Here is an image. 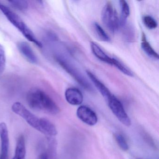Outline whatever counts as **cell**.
<instances>
[{"mask_svg":"<svg viewBox=\"0 0 159 159\" xmlns=\"http://www.w3.org/2000/svg\"><path fill=\"white\" fill-rule=\"evenodd\" d=\"M27 102L32 109L43 111L52 115H56L60 109L52 99L39 88L30 89L26 97Z\"/></svg>","mask_w":159,"mask_h":159,"instance_id":"obj_1","label":"cell"},{"mask_svg":"<svg viewBox=\"0 0 159 159\" xmlns=\"http://www.w3.org/2000/svg\"><path fill=\"white\" fill-rule=\"evenodd\" d=\"M0 11H2L8 20L22 33L26 39L29 41L35 43L39 47H42V43L37 39L34 33L29 28L18 15L1 2Z\"/></svg>","mask_w":159,"mask_h":159,"instance_id":"obj_2","label":"cell"},{"mask_svg":"<svg viewBox=\"0 0 159 159\" xmlns=\"http://www.w3.org/2000/svg\"><path fill=\"white\" fill-rule=\"evenodd\" d=\"M56 59L58 64L68 74L72 76L84 88L88 91L93 90V87L88 82L87 80L76 68V67L72 65V63H70L62 56H57Z\"/></svg>","mask_w":159,"mask_h":159,"instance_id":"obj_3","label":"cell"},{"mask_svg":"<svg viewBox=\"0 0 159 159\" xmlns=\"http://www.w3.org/2000/svg\"><path fill=\"white\" fill-rule=\"evenodd\" d=\"M101 20L104 25L110 32L115 33L119 28L120 21L118 14L111 2H107L101 12Z\"/></svg>","mask_w":159,"mask_h":159,"instance_id":"obj_4","label":"cell"},{"mask_svg":"<svg viewBox=\"0 0 159 159\" xmlns=\"http://www.w3.org/2000/svg\"><path fill=\"white\" fill-rule=\"evenodd\" d=\"M12 110L16 114L24 119L33 128L40 131V119L28 110L20 102H16L13 104Z\"/></svg>","mask_w":159,"mask_h":159,"instance_id":"obj_5","label":"cell"},{"mask_svg":"<svg viewBox=\"0 0 159 159\" xmlns=\"http://www.w3.org/2000/svg\"><path fill=\"white\" fill-rule=\"evenodd\" d=\"M109 107L116 118L125 126H129L131 125V120L125 110L120 101L112 95L107 101Z\"/></svg>","mask_w":159,"mask_h":159,"instance_id":"obj_6","label":"cell"},{"mask_svg":"<svg viewBox=\"0 0 159 159\" xmlns=\"http://www.w3.org/2000/svg\"><path fill=\"white\" fill-rule=\"evenodd\" d=\"M78 118L84 123L90 126L95 125L98 122V117L95 112L89 107L81 106L77 111Z\"/></svg>","mask_w":159,"mask_h":159,"instance_id":"obj_7","label":"cell"},{"mask_svg":"<svg viewBox=\"0 0 159 159\" xmlns=\"http://www.w3.org/2000/svg\"><path fill=\"white\" fill-rule=\"evenodd\" d=\"M1 151L0 159H8L9 148V132L7 125L4 122L0 123Z\"/></svg>","mask_w":159,"mask_h":159,"instance_id":"obj_8","label":"cell"},{"mask_svg":"<svg viewBox=\"0 0 159 159\" xmlns=\"http://www.w3.org/2000/svg\"><path fill=\"white\" fill-rule=\"evenodd\" d=\"M17 47L21 53L26 59L32 64H36L38 62V58L31 46L26 42H18Z\"/></svg>","mask_w":159,"mask_h":159,"instance_id":"obj_9","label":"cell"},{"mask_svg":"<svg viewBox=\"0 0 159 159\" xmlns=\"http://www.w3.org/2000/svg\"><path fill=\"white\" fill-rule=\"evenodd\" d=\"M66 100L69 104L74 106L80 105L83 101V96L81 92L75 88H69L65 92Z\"/></svg>","mask_w":159,"mask_h":159,"instance_id":"obj_10","label":"cell"},{"mask_svg":"<svg viewBox=\"0 0 159 159\" xmlns=\"http://www.w3.org/2000/svg\"><path fill=\"white\" fill-rule=\"evenodd\" d=\"M86 73L91 80L93 82V84L100 92L106 101H107L112 95L110 91L93 73L89 71H86Z\"/></svg>","mask_w":159,"mask_h":159,"instance_id":"obj_11","label":"cell"},{"mask_svg":"<svg viewBox=\"0 0 159 159\" xmlns=\"http://www.w3.org/2000/svg\"><path fill=\"white\" fill-rule=\"evenodd\" d=\"M40 132L49 136H55L57 134L54 125L45 118L40 119Z\"/></svg>","mask_w":159,"mask_h":159,"instance_id":"obj_12","label":"cell"},{"mask_svg":"<svg viewBox=\"0 0 159 159\" xmlns=\"http://www.w3.org/2000/svg\"><path fill=\"white\" fill-rule=\"evenodd\" d=\"M26 154L25 140L24 136L21 135L17 139L15 152L12 159H25Z\"/></svg>","mask_w":159,"mask_h":159,"instance_id":"obj_13","label":"cell"},{"mask_svg":"<svg viewBox=\"0 0 159 159\" xmlns=\"http://www.w3.org/2000/svg\"><path fill=\"white\" fill-rule=\"evenodd\" d=\"M90 45L93 53L98 59L112 66V58L110 57L107 54L105 53L98 44L94 42H92Z\"/></svg>","mask_w":159,"mask_h":159,"instance_id":"obj_14","label":"cell"},{"mask_svg":"<svg viewBox=\"0 0 159 159\" xmlns=\"http://www.w3.org/2000/svg\"><path fill=\"white\" fill-rule=\"evenodd\" d=\"M141 46L144 52L151 58L159 59V55L153 50L149 43L147 41L146 36L143 33L141 39Z\"/></svg>","mask_w":159,"mask_h":159,"instance_id":"obj_15","label":"cell"},{"mask_svg":"<svg viewBox=\"0 0 159 159\" xmlns=\"http://www.w3.org/2000/svg\"><path fill=\"white\" fill-rule=\"evenodd\" d=\"M120 5L121 11L120 24V25L124 26L130 15V8L127 2L124 0L120 1Z\"/></svg>","mask_w":159,"mask_h":159,"instance_id":"obj_16","label":"cell"},{"mask_svg":"<svg viewBox=\"0 0 159 159\" xmlns=\"http://www.w3.org/2000/svg\"><path fill=\"white\" fill-rule=\"evenodd\" d=\"M112 66H115L120 71H121L125 75L133 77V73H132V71L128 69L120 61L114 57H112Z\"/></svg>","mask_w":159,"mask_h":159,"instance_id":"obj_17","label":"cell"},{"mask_svg":"<svg viewBox=\"0 0 159 159\" xmlns=\"http://www.w3.org/2000/svg\"><path fill=\"white\" fill-rule=\"evenodd\" d=\"M94 29L95 30L96 32L97 35H98V38L100 39L101 40L104 42L110 41L111 40L109 37L108 36L107 34L104 31L103 28L98 23H94Z\"/></svg>","mask_w":159,"mask_h":159,"instance_id":"obj_18","label":"cell"},{"mask_svg":"<svg viewBox=\"0 0 159 159\" xmlns=\"http://www.w3.org/2000/svg\"><path fill=\"white\" fill-rule=\"evenodd\" d=\"M115 140L118 146L124 151H126L129 149V146L124 137L120 133H116L114 134Z\"/></svg>","mask_w":159,"mask_h":159,"instance_id":"obj_19","label":"cell"},{"mask_svg":"<svg viewBox=\"0 0 159 159\" xmlns=\"http://www.w3.org/2000/svg\"><path fill=\"white\" fill-rule=\"evenodd\" d=\"M142 20L145 26L148 29H154L157 28L158 25L156 20L150 16L147 15L143 16Z\"/></svg>","mask_w":159,"mask_h":159,"instance_id":"obj_20","label":"cell"},{"mask_svg":"<svg viewBox=\"0 0 159 159\" xmlns=\"http://www.w3.org/2000/svg\"><path fill=\"white\" fill-rule=\"evenodd\" d=\"M9 2L12 7L20 11H24L28 8V2L26 1H10Z\"/></svg>","mask_w":159,"mask_h":159,"instance_id":"obj_21","label":"cell"},{"mask_svg":"<svg viewBox=\"0 0 159 159\" xmlns=\"http://www.w3.org/2000/svg\"><path fill=\"white\" fill-rule=\"evenodd\" d=\"M6 58L5 50L2 44H0V75H1L5 68Z\"/></svg>","mask_w":159,"mask_h":159,"instance_id":"obj_22","label":"cell"},{"mask_svg":"<svg viewBox=\"0 0 159 159\" xmlns=\"http://www.w3.org/2000/svg\"><path fill=\"white\" fill-rule=\"evenodd\" d=\"M38 159H49L48 154L45 152H43L39 156Z\"/></svg>","mask_w":159,"mask_h":159,"instance_id":"obj_23","label":"cell"},{"mask_svg":"<svg viewBox=\"0 0 159 159\" xmlns=\"http://www.w3.org/2000/svg\"><path fill=\"white\" fill-rule=\"evenodd\" d=\"M142 159V158H138V159Z\"/></svg>","mask_w":159,"mask_h":159,"instance_id":"obj_24","label":"cell"}]
</instances>
